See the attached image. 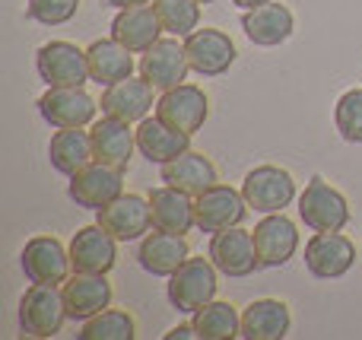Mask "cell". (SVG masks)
<instances>
[{
  "instance_id": "6da1fadb",
  "label": "cell",
  "mask_w": 362,
  "mask_h": 340,
  "mask_svg": "<svg viewBox=\"0 0 362 340\" xmlns=\"http://www.w3.org/2000/svg\"><path fill=\"white\" fill-rule=\"evenodd\" d=\"M67 318L64 293L48 283H32L19 299V331L25 337H54L61 334Z\"/></svg>"
},
{
  "instance_id": "7a4b0ae2",
  "label": "cell",
  "mask_w": 362,
  "mask_h": 340,
  "mask_svg": "<svg viewBox=\"0 0 362 340\" xmlns=\"http://www.w3.org/2000/svg\"><path fill=\"white\" fill-rule=\"evenodd\" d=\"M216 264L210 258H187L169 277V303L181 315H194L216 299Z\"/></svg>"
},
{
  "instance_id": "3957f363",
  "label": "cell",
  "mask_w": 362,
  "mask_h": 340,
  "mask_svg": "<svg viewBox=\"0 0 362 340\" xmlns=\"http://www.w3.org/2000/svg\"><path fill=\"white\" fill-rule=\"evenodd\" d=\"M299 216L312 233H344L350 223V204L337 188L315 175L299 194Z\"/></svg>"
},
{
  "instance_id": "277c9868",
  "label": "cell",
  "mask_w": 362,
  "mask_h": 340,
  "mask_svg": "<svg viewBox=\"0 0 362 340\" xmlns=\"http://www.w3.org/2000/svg\"><path fill=\"white\" fill-rule=\"evenodd\" d=\"M206 258L216 264V271L223 277L242 280L251 277L255 271H261V261H257V248H255V235L242 226L232 229H219L210 235V245H206Z\"/></svg>"
},
{
  "instance_id": "5b68a950",
  "label": "cell",
  "mask_w": 362,
  "mask_h": 340,
  "mask_svg": "<svg viewBox=\"0 0 362 340\" xmlns=\"http://www.w3.org/2000/svg\"><path fill=\"white\" fill-rule=\"evenodd\" d=\"M242 194L255 213H283L296 201V178L280 165H257L245 175Z\"/></svg>"
},
{
  "instance_id": "8992f818",
  "label": "cell",
  "mask_w": 362,
  "mask_h": 340,
  "mask_svg": "<svg viewBox=\"0 0 362 340\" xmlns=\"http://www.w3.org/2000/svg\"><path fill=\"white\" fill-rule=\"evenodd\" d=\"M35 70L45 86H83L89 76L86 51L74 42H48L35 51Z\"/></svg>"
},
{
  "instance_id": "52a82bcc",
  "label": "cell",
  "mask_w": 362,
  "mask_h": 340,
  "mask_svg": "<svg viewBox=\"0 0 362 340\" xmlns=\"http://www.w3.org/2000/svg\"><path fill=\"white\" fill-rule=\"evenodd\" d=\"M248 216V201L242 191L229 188V184H213L204 194L194 197V220H197L200 233H219V229L242 226Z\"/></svg>"
},
{
  "instance_id": "ba28073f",
  "label": "cell",
  "mask_w": 362,
  "mask_h": 340,
  "mask_svg": "<svg viewBox=\"0 0 362 340\" xmlns=\"http://www.w3.org/2000/svg\"><path fill=\"white\" fill-rule=\"evenodd\" d=\"M67 194L76 207L83 210H102L124 194V169H115L105 163H89L76 175H70Z\"/></svg>"
},
{
  "instance_id": "9c48e42d",
  "label": "cell",
  "mask_w": 362,
  "mask_h": 340,
  "mask_svg": "<svg viewBox=\"0 0 362 340\" xmlns=\"http://www.w3.org/2000/svg\"><path fill=\"white\" fill-rule=\"evenodd\" d=\"M356 264V245L344 233H315L305 242V271L315 280H340Z\"/></svg>"
},
{
  "instance_id": "30bf717a",
  "label": "cell",
  "mask_w": 362,
  "mask_h": 340,
  "mask_svg": "<svg viewBox=\"0 0 362 340\" xmlns=\"http://www.w3.org/2000/svg\"><path fill=\"white\" fill-rule=\"evenodd\" d=\"M19 264H23V274L29 283L48 286L64 283L67 274L74 271L70 267V248H64L61 239H54V235H32L25 242L23 254H19Z\"/></svg>"
},
{
  "instance_id": "8fae6325",
  "label": "cell",
  "mask_w": 362,
  "mask_h": 340,
  "mask_svg": "<svg viewBox=\"0 0 362 340\" xmlns=\"http://www.w3.org/2000/svg\"><path fill=\"white\" fill-rule=\"evenodd\" d=\"M156 115L169 127H175L181 134H197L204 127V121L210 118V99L200 86L194 83H181V86L165 89L156 99Z\"/></svg>"
},
{
  "instance_id": "7c38bea8",
  "label": "cell",
  "mask_w": 362,
  "mask_h": 340,
  "mask_svg": "<svg viewBox=\"0 0 362 340\" xmlns=\"http://www.w3.org/2000/svg\"><path fill=\"white\" fill-rule=\"evenodd\" d=\"M95 223L105 233H112L118 242H140L153 229L150 197H140V194L115 197L108 207L95 210Z\"/></svg>"
},
{
  "instance_id": "4fadbf2b",
  "label": "cell",
  "mask_w": 362,
  "mask_h": 340,
  "mask_svg": "<svg viewBox=\"0 0 362 340\" xmlns=\"http://www.w3.org/2000/svg\"><path fill=\"white\" fill-rule=\"evenodd\" d=\"M187 70H191V61H187V51L181 38H159L144 57H140V76L150 83L153 89L165 93L172 86H181L187 80Z\"/></svg>"
},
{
  "instance_id": "5bb4252c",
  "label": "cell",
  "mask_w": 362,
  "mask_h": 340,
  "mask_svg": "<svg viewBox=\"0 0 362 340\" xmlns=\"http://www.w3.org/2000/svg\"><path fill=\"white\" fill-rule=\"evenodd\" d=\"M255 248H257V261L267 271L286 267L296 258L299 248V229L289 216L283 213H264V220L255 226Z\"/></svg>"
},
{
  "instance_id": "9a60e30c",
  "label": "cell",
  "mask_w": 362,
  "mask_h": 340,
  "mask_svg": "<svg viewBox=\"0 0 362 340\" xmlns=\"http://www.w3.org/2000/svg\"><path fill=\"white\" fill-rule=\"evenodd\" d=\"M185 51H187V61H191V70H197L200 76H223L238 57L229 32L206 29V25L194 29L185 38Z\"/></svg>"
},
{
  "instance_id": "2e32d148",
  "label": "cell",
  "mask_w": 362,
  "mask_h": 340,
  "mask_svg": "<svg viewBox=\"0 0 362 340\" xmlns=\"http://www.w3.org/2000/svg\"><path fill=\"white\" fill-rule=\"evenodd\" d=\"M99 102L83 93V86H48L38 99V115L51 127H86L93 124Z\"/></svg>"
},
{
  "instance_id": "e0dca14e",
  "label": "cell",
  "mask_w": 362,
  "mask_h": 340,
  "mask_svg": "<svg viewBox=\"0 0 362 340\" xmlns=\"http://www.w3.org/2000/svg\"><path fill=\"white\" fill-rule=\"evenodd\" d=\"M118 261V239L93 223L70 239V267L74 274H108Z\"/></svg>"
},
{
  "instance_id": "ac0fdd59",
  "label": "cell",
  "mask_w": 362,
  "mask_h": 340,
  "mask_svg": "<svg viewBox=\"0 0 362 340\" xmlns=\"http://www.w3.org/2000/svg\"><path fill=\"white\" fill-rule=\"evenodd\" d=\"M61 293L64 305H67V318L80 324L112 305V283L105 280V274H74L64 280Z\"/></svg>"
},
{
  "instance_id": "d6986e66",
  "label": "cell",
  "mask_w": 362,
  "mask_h": 340,
  "mask_svg": "<svg viewBox=\"0 0 362 340\" xmlns=\"http://www.w3.org/2000/svg\"><path fill=\"white\" fill-rule=\"evenodd\" d=\"M89 137H93L95 163L115 165V169H127L131 165L134 150H137V131H131V121L105 115L102 121L93 124Z\"/></svg>"
},
{
  "instance_id": "ffe728a7",
  "label": "cell",
  "mask_w": 362,
  "mask_h": 340,
  "mask_svg": "<svg viewBox=\"0 0 362 340\" xmlns=\"http://www.w3.org/2000/svg\"><path fill=\"white\" fill-rule=\"evenodd\" d=\"M242 29L248 35L251 45H261V48H276V45L289 42L296 29V16L286 4H270L264 6H255V10H245L242 16Z\"/></svg>"
},
{
  "instance_id": "44dd1931",
  "label": "cell",
  "mask_w": 362,
  "mask_h": 340,
  "mask_svg": "<svg viewBox=\"0 0 362 340\" xmlns=\"http://www.w3.org/2000/svg\"><path fill=\"white\" fill-rule=\"evenodd\" d=\"M187 258H191V248H187L185 235L163 233V229L146 233L137 248L140 267H144L146 274H153V277H172Z\"/></svg>"
},
{
  "instance_id": "7402d4cb",
  "label": "cell",
  "mask_w": 362,
  "mask_h": 340,
  "mask_svg": "<svg viewBox=\"0 0 362 340\" xmlns=\"http://www.w3.org/2000/svg\"><path fill=\"white\" fill-rule=\"evenodd\" d=\"M163 23H159L153 4L127 6L112 19V38H118L131 54H146L153 45L163 38Z\"/></svg>"
},
{
  "instance_id": "603a6c76",
  "label": "cell",
  "mask_w": 362,
  "mask_h": 340,
  "mask_svg": "<svg viewBox=\"0 0 362 340\" xmlns=\"http://www.w3.org/2000/svg\"><path fill=\"white\" fill-rule=\"evenodd\" d=\"M150 210H153V229H163V233H175L185 235L197 226L194 220V197L185 191L163 184V188H153L150 194Z\"/></svg>"
},
{
  "instance_id": "cb8c5ba5",
  "label": "cell",
  "mask_w": 362,
  "mask_h": 340,
  "mask_svg": "<svg viewBox=\"0 0 362 340\" xmlns=\"http://www.w3.org/2000/svg\"><path fill=\"white\" fill-rule=\"evenodd\" d=\"M159 175H163L165 184H172V188L185 191V194H191V197L204 194L206 188H213V184L219 182L216 165H213L210 159H206L204 153H197V150H185L181 156L169 159Z\"/></svg>"
},
{
  "instance_id": "d4e9b609",
  "label": "cell",
  "mask_w": 362,
  "mask_h": 340,
  "mask_svg": "<svg viewBox=\"0 0 362 340\" xmlns=\"http://www.w3.org/2000/svg\"><path fill=\"white\" fill-rule=\"evenodd\" d=\"M102 115H112V118H121V121H144L146 112H150L156 102H153V86L140 76H127V80L115 83V86H105L102 93Z\"/></svg>"
},
{
  "instance_id": "484cf974",
  "label": "cell",
  "mask_w": 362,
  "mask_h": 340,
  "mask_svg": "<svg viewBox=\"0 0 362 340\" xmlns=\"http://www.w3.org/2000/svg\"><path fill=\"white\" fill-rule=\"evenodd\" d=\"M137 150L150 163L165 165L169 159L191 150V134H181L175 127H169L159 115L156 118H144V121H137Z\"/></svg>"
},
{
  "instance_id": "4316f807",
  "label": "cell",
  "mask_w": 362,
  "mask_h": 340,
  "mask_svg": "<svg viewBox=\"0 0 362 340\" xmlns=\"http://www.w3.org/2000/svg\"><path fill=\"white\" fill-rule=\"evenodd\" d=\"M289 305L280 299H255L242 312V337L245 340H283L289 334Z\"/></svg>"
},
{
  "instance_id": "83f0119b",
  "label": "cell",
  "mask_w": 362,
  "mask_h": 340,
  "mask_svg": "<svg viewBox=\"0 0 362 340\" xmlns=\"http://www.w3.org/2000/svg\"><path fill=\"white\" fill-rule=\"evenodd\" d=\"M48 159L51 169L61 175H76L80 169H86L89 163H95L93 153V137L83 127H57V134L48 143Z\"/></svg>"
},
{
  "instance_id": "f1b7e54d",
  "label": "cell",
  "mask_w": 362,
  "mask_h": 340,
  "mask_svg": "<svg viewBox=\"0 0 362 340\" xmlns=\"http://www.w3.org/2000/svg\"><path fill=\"white\" fill-rule=\"evenodd\" d=\"M89 76L99 86H115V83L134 76V57L118 38H99L86 48Z\"/></svg>"
},
{
  "instance_id": "f546056e",
  "label": "cell",
  "mask_w": 362,
  "mask_h": 340,
  "mask_svg": "<svg viewBox=\"0 0 362 340\" xmlns=\"http://www.w3.org/2000/svg\"><path fill=\"white\" fill-rule=\"evenodd\" d=\"M194 328H197L200 340H232V337H242V315L235 312L232 303H206L204 309H197L191 315Z\"/></svg>"
},
{
  "instance_id": "4dcf8cb0",
  "label": "cell",
  "mask_w": 362,
  "mask_h": 340,
  "mask_svg": "<svg viewBox=\"0 0 362 340\" xmlns=\"http://www.w3.org/2000/svg\"><path fill=\"white\" fill-rule=\"evenodd\" d=\"M76 337L80 340H131V337H137V324L121 309H102L99 315L83 322Z\"/></svg>"
},
{
  "instance_id": "1f68e13d",
  "label": "cell",
  "mask_w": 362,
  "mask_h": 340,
  "mask_svg": "<svg viewBox=\"0 0 362 340\" xmlns=\"http://www.w3.org/2000/svg\"><path fill=\"white\" fill-rule=\"evenodd\" d=\"M153 10L163 29L175 38H187L200 29V0H153Z\"/></svg>"
},
{
  "instance_id": "d6a6232c",
  "label": "cell",
  "mask_w": 362,
  "mask_h": 340,
  "mask_svg": "<svg viewBox=\"0 0 362 340\" xmlns=\"http://www.w3.org/2000/svg\"><path fill=\"white\" fill-rule=\"evenodd\" d=\"M334 124L346 143H362V89H350L337 99Z\"/></svg>"
},
{
  "instance_id": "836d02e7",
  "label": "cell",
  "mask_w": 362,
  "mask_h": 340,
  "mask_svg": "<svg viewBox=\"0 0 362 340\" xmlns=\"http://www.w3.org/2000/svg\"><path fill=\"white\" fill-rule=\"evenodd\" d=\"M80 0H25V16L38 25H64L76 16Z\"/></svg>"
},
{
  "instance_id": "e575fe53",
  "label": "cell",
  "mask_w": 362,
  "mask_h": 340,
  "mask_svg": "<svg viewBox=\"0 0 362 340\" xmlns=\"http://www.w3.org/2000/svg\"><path fill=\"white\" fill-rule=\"evenodd\" d=\"M165 340H200L197 334V328H194V322L191 324H178V328H172L169 334H163Z\"/></svg>"
},
{
  "instance_id": "d590c367",
  "label": "cell",
  "mask_w": 362,
  "mask_h": 340,
  "mask_svg": "<svg viewBox=\"0 0 362 340\" xmlns=\"http://www.w3.org/2000/svg\"><path fill=\"white\" fill-rule=\"evenodd\" d=\"M108 6H118V10H127V6H144V4H153V0H105Z\"/></svg>"
},
{
  "instance_id": "8d00e7d4",
  "label": "cell",
  "mask_w": 362,
  "mask_h": 340,
  "mask_svg": "<svg viewBox=\"0 0 362 340\" xmlns=\"http://www.w3.org/2000/svg\"><path fill=\"white\" fill-rule=\"evenodd\" d=\"M235 6H242V10H255V6H264V4H270V0H232Z\"/></svg>"
},
{
  "instance_id": "74e56055",
  "label": "cell",
  "mask_w": 362,
  "mask_h": 340,
  "mask_svg": "<svg viewBox=\"0 0 362 340\" xmlns=\"http://www.w3.org/2000/svg\"><path fill=\"white\" fill-rule=\"evenodd\" d=\"M200 4H213V0H200Z\"/></svg>"
}]
</instances>
